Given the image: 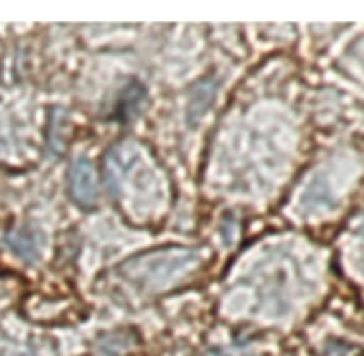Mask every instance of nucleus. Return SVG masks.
Segmentation results:
<instances>
[{
    "label": "nucleus",
    "instance_id": "obj_1",
    "mask_svg": "<svg viewBox=\"0 0 364 356\" xmlns=\"http://www.w3.org/2000/svg\"><path fill=\"white\" fill-rule=\"evenodd\" d=\"M200 262V253L191 249H163L144 253L137 258H131L129 262L120 264L118 271L122 277H127L131 283L148 288V290H161L185 277L191 266Z\"/></svg>",
    "mask_w": 364,
    "mask_h": 356
},
{
    "label": "nucleus",
    "instance_id": "obj_2",
    "mask_svg": "<svg viewBox=\"0 0 364 356\" xmlns=\"http://www.w3.org/2000/svg\"><path fill=\"white\" fill-rule=\"evenodd\" d=\"M69 187L73 200L82 209H92L99 200V185H97V172L88 159H77L69 172Z\"/></svg>",
    "mask_w": 364,
    "mask_h": 356
},
{
    "label": "nucleus",
    "instance_id": "obj_3",
    "mask_svg": "<svg viewBox=\"0 0 364 356\" xmlns=\"http://www.w3.org/2000/svg\"><path fill=\"white\" fill-rule=\"evenodd\" d=\"M9 245L16 249V253H20L26 260H37L39 258V245H37V236L31 232H16L9 236Z\"/></svg>",
    "mask_w": 364,
    "mask_h": 356
},
{
    "label": "nucleus",
    "instance_id": "obj_4",
    "mask_svg": "<svg viewBox=\"0 0 364 356\" xmlns=\"http://www.w3.org/2000/svg\"><path fill=\"white\" fill-rule=\"evenodd\" d=\"M141 103H144V88L141 86H137V84H133V95H129V88L124 90V95H122V101H120V105H122V118H131V116H135L137 114V110L141 108Z\"/></svg>",
    "mask_w": 364,
    "mask_h": 356
},
{
    "label": "nucleus",
    "instance_id": "obj_5",
    "mask_svg": "<svg viewBox=\"0 0 364 356\" xmlns=\"http://www.w3.org/2000/svg\"><path fill=\"white\" fill-rule=\"evenodd\" d=\"M20 356H33V354H20Z\"/></svg>",
    "mask_w": 364,
    "mask_h": 356
}]
</instances>
